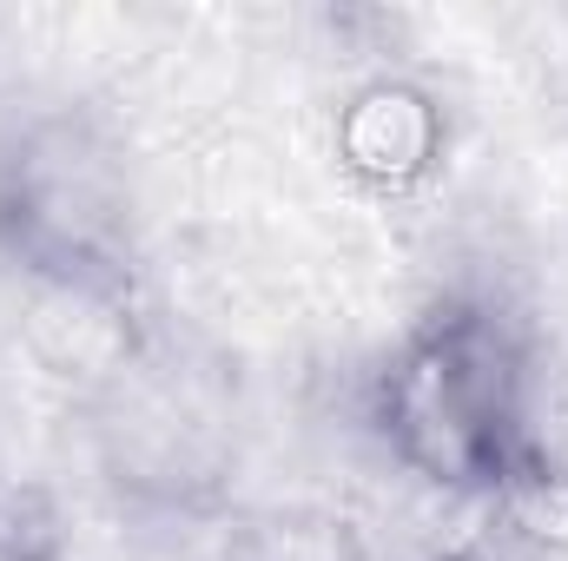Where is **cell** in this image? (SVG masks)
<instances>
[{"label": "cell", "mask_w": 568, "mask_h": 561, "mask_svg": "<svg viewBox=\"0 0 568 561\" xmlns=\"http://www.w3.org/2000/svg\"><path fill=\"white\" fill-rule=\"evenodd\" d=\"M225 561H371V549L357 522L324 502H272L232 529Z\"/></svg>", "instance_id": "4"}, {"label": "cell", "mask_w": 568, "mask_h": 561, "mask_svg": "<svg viewBox=\"0 0 568 561\" xmlns=\"http://www.w3.org/2000/svg\"><path fill=\"white\" fill-rule=\"evenodd\" d=\"M0 252L60 297L126 304L140 284V218L126 159L87 120H33L0 152Z\"/></svg>", "instance_id": "2"}, {"label": "cell", "mask_w": 568, "mask_h": 561, "mask_svg": "<svg viewBox=\"0 0 568 561\" xmlns=\"http://www.w3.org/2000/svg\"><path fill=\"white\" fill-rule=\"evenodd\" d=\"M331 145H337V165L364 192L404 198V192H417V185L436 178V165L449 152V113H443V100L429 93L424 80L377 73V80L344 93Z\"/></svg>", "instance_id": "3"}, {"label": "cell", "mask_w": 568, "mask_h": 561, "mask_svg": "<svg viewBox=\"0 0 568 561\" xmlns=\"http://www.w3.org/2000/svg\"><path fill=\"white\" fill-rule=\"evenodd\" d=\"M377 442L443 496L509 502L549 489L536 429V357L489 297H443L371 377Z\"/></svg>", "instance_id": "1"}]
</instances>
